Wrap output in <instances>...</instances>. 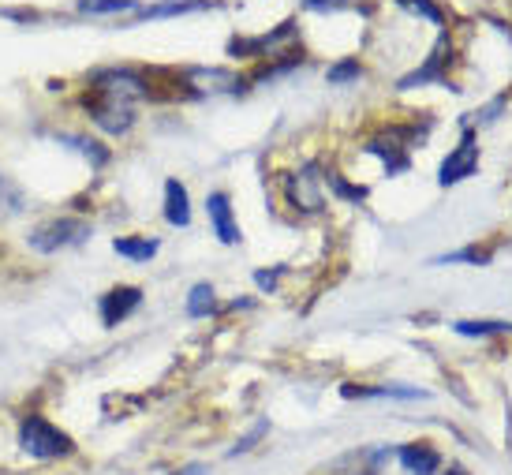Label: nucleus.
<instances>
[{"instance_id":"1","label":"nucleus","mask_w":512,"mask_h":475,"mask_svg":"<svg viewBox=\"0 0 512 475\" xmlns=\"http://www.w3.org/2000/svg\"><path fill=\"white\" fill-rule=\"evenodd\" d=\"M15 442H19V453L30 457V461H68L79 453L75 438L68 431H60L57 423L42 412H27L19 419V431H15Z\"/></svg>"},{"instance_id":"2","label":"nucleus","mask_w":512,"mask_h":475,"mask_svg":"<svg viewBox=\"0 0 512 475\" xmlns=\"http://www.w3.org/2000/svg\"><path fill=\"white\" fill-rule=\"evenodd\" d=\"M90 236H94V225L83 217H53V221H42V225L30 229L27 247L38 255H57L68 247H83Z\"/></svg>"},{"instance_id":"3","label":"nucleus","mask_w":512,"mask_h":475,"mask_svg":"<svg viewBox=\"0 0 512 475\" xmlns=\"http://www.w3.org/2000/svg\"><path fill=\"white\" fill-rule=\"evenodd\" d=\"M83 109L105 135H128L135 128V105L128 98H116L109 90L90 87L83 94Z\"/></svg>"},{"instance_id":"4","label":"nucleus","mask_w":512,"mask_h":475,"mask_svg":"<svg viewBox=\"0 0 512 475\" xmlns=\"http://www.w3.org/2000/svg\"><path fill=\"white\" fill-rule=\"evenodd\" d=\"M143 307V288L139 285H116L109 288L105 296L98 300V318L105 330H116V326H124L135 311Z\"/></svg>"},{"instance_id":"5","label":"nucleus","mask_w":512,"mask_h":475,"mask_svg":"<svg viewBox=\"0 0 512 475\" xmlns=\"http://www.w3.org/2000/svg\"><path fill=\"white\" fill-rule=\"evenodd\" d=\"M475 169H479V146H475V131H464L460 146H456L449 158L441 161L438 184H441V188H449V184H460V180L475 176Z\"/></svg>"},{"instance_id":"6","label":"nucleus","mask_w":512,"mask_h":475,"mask_svg":"<svg viewBox=\"0 0 512 475\" xmlns=\"http://www.w3.org/2000/svg\"><path fill=\"white\" fill-rule=\"evenodd\" d=\"M206 217H210V229L221 244L236 247L243 240L240 236V225H236V214H232V199H228L225 191H210L206 195Z\"/></svg>"},{"instance_id":"7","label":"nucleus","mask_w":512,"mask_h":475,"mask_svg":"<svg viewBox=\"0 0 512 475\" xmlns=\"http://www.w3.org/2000/svg\"><path fill=\"white\" fill-rule=\"evenodd\" d=\"M318 169L314 165H307L303 173L288 176V202L296 206V210H303V214H318L322 206H326V199H322V176H314Z\"/></svg>"},{"instance_id":"8","label":"nucleus","mask_w":512,"mask_h":475,"mask_svg":"<svg viewBox=\"0 0 512 475\" xmlns=\"http://www.w3.org/2000/svg\"><path fill=\"white\" fill-rule=\"evenodd\" d=\"M341 397H348V401H423L427 397V389H419V386H356V382H348V386L341 389Z\"/></svg>"},{"instance_id":"9","label":"nucleus","mask_w":512,"mask_h":475,"mask_svg":"<svg viewBox=\"0 0 512 475\" xmlns=\"http://www.w3.org/2000/svg\"><path fill=\"white\" fill-rule=\"evenodd\" d=\"M397 461L408 475H438L441 472V453L430 442H408L397 449Z\"/></svg>"},{"instance_id":"10","label":"nucleus","mask_w":512,"mask_h":475,"mask_svg":"<svg viewBox=\"0 0 512 475\" xmlns=\"http://www.w3.org/2000/svg\"><path fill=\"white\" fill-rule=\"evenodd\" d=\"M165 221L172 229H187L191 225V195H187V184L169 176L165 180Z\"/></svg>"},{"instance_id":"11","label":"nucleus","mask_w":512,"mask_h":475,"mask_svg":"<svg viewBox=\"0 0 512 475\" xmlns=\"http://www.w3.org/2000/svg\"><path fill=\"white\" fill-rule=\"evenodd\" d=\"M113 251L128 262H150L161 251V240H154V236H116Z\"/></svg>"},{"instance_id":"12","label":"nucleus","mask_w":512,"mask_h":475,"mask_svg":"<svg viewBox=\"0 0 512 475\" xmlns=\"http://www.w3.org/2000/svg\"><path fill=\"white\" fill-rule=\"evenodd\" d=\"M187 318H210L217 311V292L210 281H199V285H191V292H187Z\"/></svg>"},{"instance_id":"13","label":"nucleus","mask_w":512,"mask_h":475,"mask_svg":"<svg viewBox=\"0 0 512 475\" xmlns=\"http://www.w3.org/2000/svg\"><path fill=\"white\" fill-rule=\"evenodd\" d=\"M210 8V0H165V4H154V8H139V19H169V15H187V12H202Z\"/></svg>"},{"instance_id":"14","label":"nucleus","mask_w":512,"mask_h":475,"mask_svg":"<svg viewBox=\"0 0 512 475\" xmlns=\"http://www.w3.org/2000/svg\"><path fill=\"white\" fill-rule=\"evenodd\" d=\"M441 64H445V38H441L438 49L430 53V60L419 68V72H412L408 79H400V90H412V87H423V83H430V79H441Z\"/></svg>"},{"instance_id":"15","label":"nucleus","mask_w":512,"mask_h":475,"mask_svg":"<svg viewBox=\"0 0 512 475\" xmlns=\"http://www.w3.org/2000/svg\"><path fill=\"white\" fill-rule=\"evenodd\" d=\"M60 143H68L72 150H79L94 169H101V165L109 161V150H105L98 139H86V135H60Z\"/></svg>"},{"instance_id":"16","label":"nucleus","mask_w":512,"mask_h":475,"mask_svg":"<svg viewBox=\"0 0 512 475\" xmlns=\"http://www.w3.org/2000/svg\"><path fill=\"white\" fill-rule=\"evenodd\" d=\"M83 15H120V12H139V0H79Z\"/></svg>"},{"instance_id":"17","label":"nucleus","mask_w":512,"mask_h":475,"mask_svg":"<svg viewBox=\"0 0 512 475\" xmlns=\"http://www.w3.org/2000/svg\"><path fill=\"white\" fill-rule=\"evenodd\" d=\"M23 191L15 188L8 176L0 173V221H8V217H15V214H23Z\"/></svg>"},{"instance_id":"18","label":"nucleus","mask_w":512,"mask_h":475,"mask_svg":"<svg viewBox=\"0 0 512 475\" xmlns=\"http://www.w3.org/2000/svg\"><path fill=\"white\" fill-rule=\"evenodd\" d=\"M453 330L460 337H490V333H512V322H471V318H464V322H453Z\"/></svg>"},{"instance_id":"19","label":"nucleus","mask_w":512,"mask_h":475,"mask_svg":"<svg viewBox=\"0 0 512 475\" xmlns=\"http://www.w3.org/2000/svg\"><path fill=\"white\" fill-rule=\"evenodd\" d=\"M359 75H363L359 60L348 57V60H341V64H333V68L326 72V79H329V87H344V83H352V79H359Z\"/></svg>"},{"instance_id":"20","label":"nucleus","mask_w":512,"mask_h":475,"mask_svg":"<svg viewBox=\"0 0 512 475\" xmlns=\"http://www.w3.org/2000/svg\"><path fill=\"white\" fill-rule=\"evenodd\" d=\"M266 434H270V423H266V419H258L255 427H251V431L243 434V438H240V442H236V446L228 449V457H243V453H251V449H255L258 442L266 438Z\"/></svg>"},{"instance_id":"21","label":"nucleus","mask_w":512,"mask_h":475,"mask_svg":"<svg viewBox=\"0 0 512 475\" xmlns=\"http://www.w3.org/2000/svg\"><path fill=\"white\" fill-rule=\"evenodd\" d=\"M329 184H333V191H337L341 199H352V202H363V199H367V191H363V188H352V184H344V180L337 173H329Z\"/></svg>"},{"instance_id":"22","label":"nucleus","mask_w":512,"mask_h":475,"mask_svg":"<svg viewBox=\"0 0 512 475\" xmlns=\"http://www.w3.org/2000/svg\"><path fill=\"white\" fill-rule=\"evenodd\" d=\"M441 266V262H475V266H483L486 255L483 251H475V247H468V251H456V255H441V259H434Z\"/></svg>"},{"instance_id":"23","label":"nucleus","mask_w":512,"mask_h":475,"mask_svg":"<svg viewBox=\"0 0 512 475\" xmlns=\"http://www.w3.org/2000/svg\"><path fill=\"white\" fill-rule=\"evenodd\" d=\"M397 4H404V8H412V12L427 15V19H434V23H441V12L430 4V0H397Z\"/></svg>"},{"instance_id":"24","label":"nucleus","mask_w":512,"mask_h":475,"mask_svg":"<svg viewBox=\"0 0 512 475\" xmlns=\"http://www.w3.org/2000/svg\"><path fill=\"white\" fill-rule=\"evenodd\" d=\"M348 4L352 0H303V8H311V12H341Z\"/></svg>"},{"instance_id":"25","label":"nucleus","mask_w":512,"mask_h":475,"mask_svg":"<svg viewBox=\"0 0 512 475\" xmlns=\"http://www.w3.org/2000/svg\"><path fill=\"white\" fill-rule=\"evenodd\" d=\"M169 475H210V464L191 461V464H184V468H176V472H169Z\"/></svg>"},{"instance_id":"26","label":"nucleus","mask_w":512,"mask_h":475,"mask_svg":"<svg viewBox=\"0 0 512 475\" xmlns=\"http://www.w3.org/2000/svg\"><path fill=\"white\" fill-rule=\"evenodd\" d=\"M255 281H258V288H266V292H273V285H277V274H266V270H258Z\"/></svg>"},{"instance_id":"27","label":"nucleus","mask_w":512,"mask_h":475,"mask_svg":"<svg viewBox=\"0 0 512 475\" xmlns=\"http://www.w3.org/2000/svg\"><path fill=\"white\" fill-rule=\"evenodd\" d=\"M445 475H468V472H464V468H456V464H453V468H449Z\"/></svg>"}]
</instances>
